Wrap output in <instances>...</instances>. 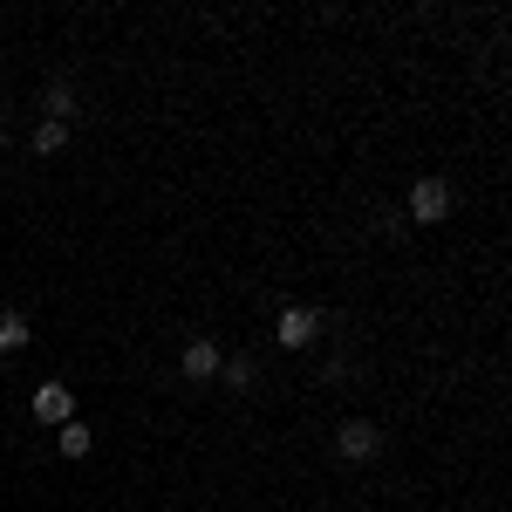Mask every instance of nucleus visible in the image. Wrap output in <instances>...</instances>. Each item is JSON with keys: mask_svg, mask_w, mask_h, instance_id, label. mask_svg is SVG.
<instances>
[{"mask_svg": "<svg viewBox=\"0 0 512 512\" xmlns=\"http://www.w3.org/2000/svg\"><path fill=\"white\" fill-rule=\"evenodd\" d=\"M403 205H410L417 226H444V219H451V185H444V178H417Z\"/></svg>", "mask_w": 512, "mask_h": 512, "instance_id": "obj_1", "label": "nucleus"}, {"mask_svg": "<svg viewBox=\"0 0 512 512\" xmlns=\"http://www.w3.org/2000/svg\"><path fill=\"white\" fill-rule=\"evenodd\" d=\"M315 335H321L315 308H301V301H294V308H280V321H274V342H280V349H308Z\"/></svg>", "mask_w": 512, "mask_h": 512, "instance_id": "obj_2", "label": "nucleus"}, {"mask_svg": "<svg viewBox=\"0 0 512 512\" xmlns=\"http://www.w3.org/2000/svg\"><path fill=\"white\" fill-rule=\"evenodd\" d=\"M69 417H76V390H69V383H41L35 390V424H55V431H62Z\"/></svg>", "mask_w": 512, "mask_h": 512, "instance_id": "obj_3", "label": "nucleus"}, {"mask_svg": "<svg viewBox=\"0 0 512 512\" xmlns=\"http://www.w3.org/2000/svg\"><path fill=\"white\" fill-rule=\"evenodd\" d=\"M335 451H342L349 465H362V458H376V451H383V431L355 417V424H342V437H335Z\"/></svg>", "mask_w": 512, "mask_h": 512, "instance_id": "obj_4", "label": "nucleus"}, {"mask_svg": "<svg viewBox=\"0 0 512 512\" xmlns=\"http://www.w3.org/2000/svg\"><path fill=\"white\" fill-rule=\"evenodd\" d=\"M219 362H226V355H219V342H205V335L185 342V355H178V369H185L192 383H212V376H219Z\"/></svg>", "mask_w": 512, "mask_h": 512, "instance_id": "obj_5", "label": "nucleus"}, {"mask_svg": "<svg viewBox=\"0 0 512 512\" xmlns=\"http://www.w3.org/2000/svg\"><path fill=\"white\" fill-rule=\"evenodd\" d=\"M28 342H35V321L21 315V308H7V315H0V355H21Z\"/></svg>", "mask_w": 512, "mask_h": 512, "instance_id": "obj_6", "label": "nucleus"}, {"mask_svg": "<svg viewBox=\"0 0 512 512\" xmlns=\"http://www.w3.org/2000/svg\"><path fill=\"white\" fill-rule=\"evenodd\" d=\"M41 117H48V123L76 117V82H48V89H41Z\"/></svg>", "mask_w": 512, "mask_h": 512, "instance_id": "obj_7", "label": "nucleus"}, {"mask_svg": "<svg viewBox=\"0 0 512 512\" xmlns=\"http://www.w3.org/2000/svg\"><path fill=\"white\" fill-rule=\"evenodd\" d=\"M219 383H226V390H253V383H260V369H253L246 355H226V362H219Z\"/></svg>", "mask_w": 512, "mask_h": 512, "instance_id": "obj_8", "label": "nucleus"}, {"mask_svg": "<svg viewBox=\"0 0 512 512\" xmlns=\"http://www.w3.org/2000/svg\"><path fill=\"white\" fill-rule=\"evenodd\" d=\"M55 444H62V458H89V424H82V417H69V424L55 431Z\"/></svg>", "mask_w": 512, "mask_h": 512, "instance_id": "obj_9", "label": "nucleus"}, {"mask_svg": "<svg viewBox=\"0 0 512 512\" xmlns=\"http://www.w3.org/2000/svg\"><path fill=\"white\" fill-rule=\"evenodd\" d=\"M62 144H69V123H48V117H41L35 123V151H41V158H55Z\"/></svg>", "mask_w": 512, "mask_h": 512, "instance_id": "obj_10", "label": "nucleus"}, {"mask_svg": "<svg viewBox=\"0 0 512 512\" xmlns=\"http://www.w3.org/2000/svg\"><path fill=\"white\" fill-rule=\"evenodd\" d=\"M0 151H7V123H0Z\"/></svg>", "mask_w": 512, "mask_h": 512, "instance_id": "obj_11", "label": "nucleus"}]
</instances>
